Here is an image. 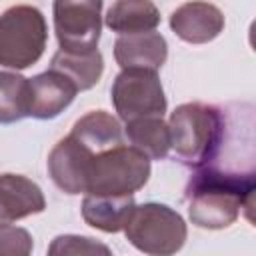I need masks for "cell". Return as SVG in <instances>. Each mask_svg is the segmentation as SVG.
<instances>
[{
	"instance_id": "52a82bcc",
	"label": "cell",
	"mask_w": 256,
	"mask_h": 256,
	"mask_svg": "<svg viewBox=\"0 0 256 256\" xmlns=\"http://www.w3.org/2000/svg\"><path fill=\"white\" fill-rule=\"evenodd\" d=\"M102 0H54V30L60 50L92 52L100 40Z\"/></svg>"
},
{
	"instance_id": "5b68a950",
	"label": "cell",
	"mask_w": 256,
	"mask_h": 256,
	"mask_svg": "<svg viewBox=\"0 0 256 256\" xmlns=\"http://www.w3.org/2000/svg\"><path fill=\"white\" fill-rule=\"evenodd\" d=\"M126 238L146 254H174L186 240V224L178 212L164 204L148 202L134 206L126 226Z\"/></svg>"
},
{
	"instance_id": "9a60e30c",
	"label": "cell",
	"mask_w": 256,
	"mask_h": 256,
	"mask_svg": "<svg viewBox=\"0 0 256 256\" xmlns=\"http://www.w3.org/2000/svg\"><path fill=\"white\" fill-rule=\"evenodd\" d=\"M126 134L130 144L150 160H162L170 150V130L162 116H140L128 120Z\"/></svg>"
},
{
	"instance_id": "ba28073f",
	"label": "cell",
	"mask_w": 256,
	"mask_h": 256,
	"mask_svg": "<svg viewBox=\"0 0 256 256\" xmlns=\"http://www.w3.org/2000/svg\"><path fill=\"white\" fill-rule=\"evenodd\" d=\"M96 150L68 134L62 138L48 156V172L54 184L66 194L86 192L88 166Z\"/></svg>"
},
{
	"instance_id": "277c9868",
	"label": "cell",
	"mask_w": 256,
	"mask_h": 256,
	"mask_svg": "<svg viewBox=\"0 0 256 256\" xmlns=\"http://www.w3.org/2000/svg\"><path fill=\"white\" fill-rule=\"evenodd\" d=\"M46 20L34 6H12L0 16V66L28 68L46 48Z\"/></svg>"
},
{
	"instance_id": "8992f818",
	"label": "cell",
	"mask_w": 256,
	"mask_h": 256,
	"mask_svg": "<svg viewBox=\"0 0 256 256\" xmlns=\"http://www.w3.org/2000/svg\"><path fill=\"white\" fill-rule=\"evenodd\" d=\"M112 104L124 122L140 116H162L166 98L156 70L124 68L112 84Z\"/></svg>"
},
{
	"instance_id": "2e32d148",
	"label": "cell",
	"mask_w": 256,
	"mask_h": 256,
	"mask_svg": "<svg viewBox=\"0 0 256 256\" xmlns=\"http://www.w3.org/2000/svg\"><path fill=\"white\" fill-rule=\"evenodd\" d=\"M50 68L68 76L78 90H88L100 80L104 62H102V54L98 50H92V52L58 50L52 56Z\"/></svg>"
},
{
	"instance_id": "7c38bea8",
	"label": "cell",
	"mask_w": 256,
	"mask_h": 256,
	"mask_svg": "<svg viewBox=\"0 0 256 256\" xmlns=\"http://www.w3.org/2000/svg\"><path fill=\"white\" fill-rule=\"evenodd\" d=\"M46 208L38 184L20 174H0V222H14Z\"/></svg>"
},
{
	"instance_id": "8fae6325",
	"label": "cell",
	"mask_w": 256,
	"mask_h": 256,
	"mask_svg": "<svg viewBox=\"0 0 256 256\" xmlns=\"http://www.w3.org/2000/svg\"><path fill=\"white\" fill-rule=\"evenodd\" d=\"M168 56V46L164 36L154 30L136 32V34H120L114 42V58L124 68H146L158 70Z\"/></svg>"
},
{
	"instance_id": "ffe728a7",
	"label": "cell",
	"mask_w": 256,
	"mask_h": 256,
	"mask_svg": "<svg viewBox=\"0 0 256 256\" xmlns=\"http://www.w3.org/2000/svg\"><path fill=\"white\" fill-rule=\"evenodd\" d=\"M48 252L50 254H90V252L110 254V248L98 242H92L90 238H82V236H58L54 238Z\"/></svg>"
},
{
	"instance_id": "e0dca14e",
	"label": "cell",
	"mask_w": 256,
	"mask_h": 256,
	"mask_svg": "<svg viewBox=\"0 0 256 256\" xmlns=\"http://www.w3.org/2000/svg\"><path fill=\"white\" fill-rule=\"evenodd\" d=\"M70 134L76 136L80 142H84L86 146H90L96 152H102L106 148L122 144L120 122L114 116H110L108 112H102V110H94V112L82 116L74 124Z\"/></svg>"
},
{
	"instance_id": "3957f363",
	"label": "cell",
	"mask_w": 256,
	"mask_h": 256,
	"mask_svg": "<svg viewBox=\"0 0 256 256\" xmlns=\"http://www.w3.org/2000/svg\"><path fill=\"white\" fill-rule=\"evenodd\" d=\"M150 176V158L124 142L96 152L88 166L86 194L124 196L140 190Z\"/></svg>"
},
{
	"instance_id": "4fadbf2b",
	"label": "cell",
	"mask_w": 256,
	"mask_h": 256,
	"mask_svg": "<svg viewBox=\"0 0 256 256\" xmlns=\"http://www.w3.org/2000/svg\"><path fill=\"white\" fill-rule=\"evenodd\" d=\"M134 206L136 204L132 194H124V196L86 194L82 202V218L88 226L98 228L102 232H118L124 230Z\"/></svg>"
},
{
	"instance_id": "30bf717a",
	"label": "cell",
	"mask_w": 256,
	"mask_h": 256,
	"mask_svg": "<svg viewBox=\"0 0 256 256\" xmlns=\"http://www.w3.org/2000/svg\"><path fill=\"white\" fill-rule=\"evenodd\" d=\"M74 82L58 70H46L30 78V116L48 120L58 116L76 96Z\"/></svg>"
},
{
	"instance_id": "d6986e66",
	"label": "cell",
	"mask_w": 256,
	"mask_h": 256,
	"mask_svg": "<svg viewBox=\"0 0 256 256\" xmlns=\"http://www.w3.org/2000/svg\"><path fill=\"white\" fill-rule=\"evenodd\" d=\"M32 252V236L28 230L0 222V256H26Z\"/></svg>"
},
{
	"instance_id": "ac0fdd59",
	"label": "cell",
	"mask_w": 256,
	"mask_h": 256,
	"mask_svg": "<svg viewBox=\"0 0 256 256\" xmlns=\"http://www.w3.org/2000/svg\"><path fill=\"white\" fill-rule=\"evenodd\" d=\"M30 116V80L14 72H0V124Z\"/></svg>"
},
{
	"instance_id": "5bb4252c",
	"label": "cell",
	"mask_w": 256,
	"mask_h": 256,
	"mask_svg": "<svg viewBox=\"0 0 256 256\" xmlns=\"http://www.w3.org/2000/svg\"><path fill=\"white\" fill-rule=\"evenodd\" d=\"M158 24L160 12L150 0H116L106 14V26L118 34L148 32Z\"/></svg>"
},
{
	"instance_id": "6da1fadb",
	"label": "cell",
	"mask_w": 256,
	"mask_h": 256,
	"mask_svg": "<svg viewBox=\"0 0 256 256\" xmlns=\"http://www.w3.org/2000/svg\"><path fill=\"white\" fill-rule=\"evenodd\" d=\"M256 180L236 178L210 170H192L186 186L188 214L192 224L208 230H220L230 226L240 210L248 212L252 220V198Z\"/></svg>"
},
{
	"instance_id": "7a4b0ae2",
	"label": "cell",
	"mask_w": 256,
	"mask_h": 256,
	"mask_svg": "<svg viewBox=\"0 0 256 256\" xmlns=\"http://www.w3.org/2000/svg\"><path fill=\"white\" fill-rule=\"evenodd\" d=\"M222 108L202 102H188L178 106L170 116V148L190 168L202 166L222 128Z\"/></svg>"
},
{
	"instance_id": "9c48e42d",
	"label": "cell",
	"mask_w": 256,
	"mask_h": 256,
	"mask_svg": "<svg viewBox=\"0 0 256 256\" xmlns=\"http://www.w3.org/2000/svg\"><path fill=\"white\" fill-rule=\"evenodd\" d=\"M170 28L190 44H206L224 28V14L210 2H186L170 16Z\"/></svg>"
}]
</instances>
